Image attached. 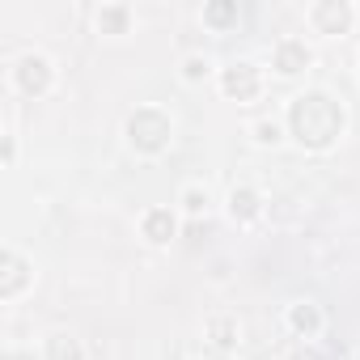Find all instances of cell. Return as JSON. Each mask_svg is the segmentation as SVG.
<instances>
[{"instance_id":"14","label":"cell","mask_w":360,"mask_h":360,"mask_svg":"<svg viewBox=\"0 0 360 360\" xmlns=\"http://www.w3.org/2000/svg\"><path fill=\"white\" fill-rule=\"evenodd\" d=\"M212 335H217V343H221V347H229V343H233V326H229V322H217V326H212Z\"/></svg>"},{"instance_id":"7","label":"cell","mask_w":360,"mask_h":360,"mask_svg":"<svg viewBox=\"0 0 360 360\" xmlns=\"http://www.w3.org/2000/svg\"><path fill=\"white\" fill-rule=\"evenodd\" d=\"M305 64H309L305 43H280V51H276V68L280 72H301Z\"/></svg>"},{"instance_id":"1","label":"cell","mask_w":360,"mask_h":360,"mask_svg":"<svg viewBox=\"0 0 360 360\" xmlns=\"http://www.w3.org/2000/svg\"><path fill=\"white\" fill-rule=\"evenodd\" d=\"M292 131H297L301 144L322 148L343 131V115L326 94H305V98L292 102Z\"/></svg>"},{"instance_id":"4","label":"cell","mask_w":360,"mask_h":360,"mask_svg":"<svg viewBox=\"0 0 360 360\" xmlns=\"http://www.w3.org/2000/svg\"><path fill=\"white\" fill-rule=\"evenodd\" d=\"M225 94L238 98V102L255 98V94H259V77H255V68H250V64H233V68L225 72Z\"/></svg>"},{"instance_id":"10","label":"cell","mask_w":360,"mask_h":360,"mask_svg":"<svg viewBox=\"0 0 360 360\" xmlns=\"http://www.w3.org/2000/svg\"><path fill=\"white\" fill-rule=\"evenodd\" d=\"M98 26H102L106 34H119V30L127 26V9H119V5H115V9H102V13H98Z\"/></svg>"},{"instance_id":"13","label":"cell","mask_w":360,"mask_h":360,"mask_svg":"<svg viewBox=\"0 0 360 360\" xmlns=\"http://www.w3.org/2000/svg\"><path fill=\"white\" fill-rule=\"evenodd\" d=\"M233 18H238L233 5H212V9H208V22H212V26H229Z\"/></svg>"},{"instance_id":"8","label":"cell","mask_w":360,"mask_h":360,"mask_svg":"<svg viewBox=\"0 0 360 360\" xmlns=\"http://www.w3.org/2000/svg\"><path fill=\"white\" fill-rule=\"evenodd\" d=\"M169 233H174V217L169 212H148L144 217V238L148 242H169Z\"/></svg>"},{"instance_id":"16","label":"cell","mask_w":360,"mask_h":360,"mask_svg":"<svg viewBox=\"0 0 360 360\" xmlns=\"http://www.w3.org/2000/svg\"><path fill=\"white\" fill-rule=\"evenodd\" d=\"M187 208H191V212H200V208H204V195H200V191H191V195H187Z\"/></svg>"},{"instance_id":"9","label":"cell","mask_w":360,"mask_h":360,"mask_svg":"<svg viewBox=\"0 0 360 360\" xmlns=\"http://www.w3.org/2000/svg\"><path fill=\"white\" fill-rule=\"evenodd\" d=\"M47 356H51V360H81V347H77V339L56 335V339L47 343Z\"/></svg>"},{"instance_id":"2","label":"cell","mask_w":360,"mask_h":360,"mask_svg":"<svg viewBox=\"0 0 360 360\" xmlns=\"http://www.w3.org/2000/svg\"><path fill=\"white\" fill-rule=\"evenodd\" d=\"M127 136H131L136 148L157 153V148H165V140H169V119H165L161 110H136V115L127 119Z\"/></svg>"},{"instance_id":"3","label":"cell","mask_w":360,"mask_h":360,"mask_svg":"<svg viewBox=\"0 0 360 360\" xmlns=\"http://www.w3.org/2000/svg\"><path fill=\"white\" fill-rule=\"evenodd\" d=\"M18 85H22V94H47V85H51V64H47L43 56H26V60L18 64Z\"/></svg>"},{"instance_id":"15","label":"cell","mask_w":360,"mask_h":360,"mask_svg":"<svg viewBox=\"0 0 360 360\" xmlns=\"http://www.w3.org/2000/svg\"><path fill=\"white\" fill-rule=\"evenodd\" d=\"M204 72H208V64H204V60H191V64H187V77H191V81H200Z\"/></svg>"},{"instance_id":"17","label":"cell","mask_w":360,"mask_h":360,"mask_svg":"<svg viewBox=\"0 0 360 360\" xmlns=\"http://www.w3.org/2000/svg\"><path fill=\"white\" fill-rule=\"evenodd\" d=\"M259 140H276V123H263L259 127Z\"/></svg>"},{"instance_id":"11","label":"cell","mask_w":360,"mask_h":360,"mask_svg":"<svg viewBox=\"0 0 360 360\" xmlns=\"http://www.w3.org/2000/svg\"><path fill=\"white\" fill-rule=\"evenodd\" d=\"M255 212H259V195H255V191H233V217L250 221Z\"/></svg>"},{"instance_id":"12","label":"cell","mask_w":360,"mask_h":360,"mask_svg":"<svg viewBox=\"0 0 360 360\" xmlns=\"http://www.w3.org/2000/svg\"><path fill=\"white\" fill-rule=\"evenodd\" d=\"M292 326L305 330V335L318 330V309H314V305H297V309H292Z\"/></svg>"},{"instance_id":"5","label":"cell","mask_w":360,"mask_h":360,"mask_svg":"<svg viewBox=\"0 0 360 360\" xmlns=\"http://www.w3.org/2000/svg\"><path fill=\"white\" fill-rule=\"evenodd\" d=\"M0 263H5V280H0V297H18V292H22V284L30 280V276H26L30 267H26V263H22L13 250H9L5 259H0Z\"/></svg>"},{"instance_id":"18","label":"cell","mask_w":360,"mask_h":360,"mask_svg":"<svg viewBox=\"0 0 360 360\" xmlns=\"http://www.w3.org/2000/svg\"><path fill=\"white\" fill-rule=\"evenodd\" d=\"M5 360H30V356H22V352H9V356H5Z\"/></svg>"},{"instance_id":"6","label":"cell","mask_w":360,"mask_h":360,"mask_svg":"<svg viewBox=\"0 0 360 360\" xmlns=\"http://www.w3.org/2000/svg\"><path fill=\"white\" fill-rule=\"evenodd\" d=\"M314 22H318L326 34H339V30L352 22V13H347V5H318V9H314Z\"/></svg>"}]
</instances>
